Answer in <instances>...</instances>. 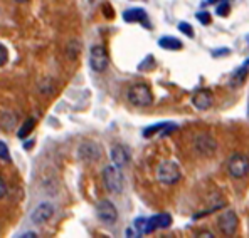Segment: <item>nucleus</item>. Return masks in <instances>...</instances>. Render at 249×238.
Here are the masks:
<instances>
[{
    "mask_svg": "<svg viewBox=\"0 0 249 238\" xmlns=\"http://www.w3.org/2000/svg\"><path fill=\"white\" fill-rule=\"evenodd\" d=\"M0 159L10 161V151H9V148H7V144L3 141H0Z\"/></svg>",
    "mask_w": 249,
    "mask_h": 238,
    "instance_id": "5701e85b",
    "label": "nucleus"
},
{
    "mask_svg": "<svg viewBox=\"0 0 249 238\" xmlns=\"http://www.w3.org/2000/svg\"><path fill=\"white\" fill-rule=\"evenodd\" d=\"M19 237H37V235H36V233H22Z\"/></svg>",
    "mask_w": 249,
    "mask_h": 238,
    "instance_id": "c85d7f7f",
    "label": "nucleus"
},
{
    "mask_svg": "<svg viewBox=\"0 0 249 238\" xmlns=\"http://www.w3.org/2000/svg\"><path fill=\"white\" fill-rule=\"evenodd\" d=\"M128 101L137 108H148L153 102V94L146 84H133L128 89Z\"/></svg>",
    "mask_w": 249,
    "mask_h": 238,
    "instance_id": "f257e3e1",
    "label": "nucleus"
},
{
    "mask_svg": "<svg viewBox=\"0 0 249 238\" xmlns=\"http://www.w3.org/2000/svg\"><path fill=\"white\" fill-rule=\"evenodd\" d=\"M109 156H111L113 164H115V166H118L120 170L130 163V151H128L123 144H115V146H113Z\"/></svg>",
    "mask_w": 249,
    "mask_h": 238,
    "instance_id": "f8f14e48",
    "label": "nucleus"
},
{
    "mask_svg": "<svg viewBox=\"0 0 249 238\" xmlns=\"http://www.w3.org/2000/svg\"><path fill=\"white\" fill-rule=\"evenodd\" d=\"M246 65H249V59H248V61H246Z\"/></svg>",
    "mask_w": 249,
    "mask_h": 238,
    "instance_id": "2f4dec72",
    "label": "nucleus"
},
{
    "mask_svg": "<svg viewBox=\"0 0 249 238\" xmlns=\"http://www.w3.org/2000/svg\"><path fill=\"white\" fill-rule=\"evenodd\" d=\"M5 195H7V185H5V181L0 178V200H2Z\"/></svg>",
    "mask_w": 249,
    "mask_h": 238,
    "instance_id": "a878e982",
    "label": "nucleus"
},
{
    "mask_svg": "<svg viewBox=\"0 0 249 238\" xmlns=\"http://www.w3.org/2000/svg\"><path fill=\"white\" fill-rule=\"evenodd\" d=\"M103 183L105 188L113 195H120L123 191V175L118 166L109 164L103 170Z\"/></svg>",
    "mask_w": 249,
    "mask_h": 238,
    "instance_id": "f03ea898",
    "label": "nucleus"
},
{
    "mask_svg": "<svg viewBox=\"0 0 249 238\" xmlns=\"http://www.w3.org/2000/svg\"><path fill=\"white\" fill-rule=\"evenodd\" d=\"M79 50H81V46H79V42H71L68 46V50H66V52H68V57L69 59H72L74 61L76 57H78V54H79Z\"/></svg>",
    "mask_w": 249,
    "mask_h": 238,
    "instance_id": "aec40b11",
    "label": "nucleus"
},
{
    "mask_svg": "<svg viewBox=\"0 0 249 238\" xmlns=\"http://www.w3.org/2000/svg\"><path fill=\"white\" fill-rule=\"evenodd\" d=\"M36 123H37V121H36L34 118H29V119L25 121V123L20 126V129H19V133H17V136H19L20 139H25V138L29 136V134L32 133V131H34Z\"/></svg>",
    "mask_w": 249,
    "mask_h": 238,
    "instance_id": "f3484780",
    "label": "nucleus"
},
{
    "mask_svg": "<svg viewBox=\"0 0 249 238\" xmlns=\"http://www.w3.org/2000/svg\"><path fill=\"white\" fill-rule=\"evenodd\" d=\"M109 64L108 52L103 46H93L89 50V65L94 72H105Z\"/></svg>",
    "mask_w": 249,
    "mask_h": 238,
    "instance_id": "39448f33",
    "label": "nucleus"
},
{
    "mask_svg": "<svg viewBox=\"0 0 249 238\" xmlns=\"http://www.w3.org/2000/svg\"><path fill=\"white\" fill-rule=\"evenodd\" d=\"M237 215H236V211H232V210H226L224 213L219 217V222H217V225H219V230L222 232V235H226V237H232L234 233H236V230H237Z\"/></svg>",
    "mask_w": 249,
    "mask_h": 238,
    "instance_id": "0eeeda50",
    "label": "nucleus"
},
{
    "mask_svg": "<svg viewBox=\"0 0 249 238\" xmlns=\"http://www.w3.org/2000/svg\"><path fill=\"white\" fill-rule=\"evenodd\" d=\"M78 153H79V158H81L83 161H86V163H94V161L100 159L101 148L96 144V143L86 141V143H83V144L79 146Z\"/></svg>",
    "mask_w": 249,
    "mask_h": 238,
    "instance_id": "6e6552de",
    "label": "nucleus"
},
{
    "mask_svg": "<svg viewBox=\"0 0 249 238\" xmlns=\"http://www.w3.org/2000/svg\"><path fill=\"white\" fill-rule=\"evenodd\" d=\"M196 17L199 19V22H200L202 25H209V24L212 22V17H211V14H209V12H199Z\"/></svg>",
    "mask_w": 249,
    "mask_h": 238,
    "instance_id": "b1692460",
    "label": "nucleus"
},
{
    "mask_svg": "<svg viewBox=\"0 0 249 238\" xmlns=\"http://www.w3.org/2000/svg\"><path fill=\"white\" fill-rule=\"evenodd\" d=\"M168 126V123H160V124H153V126L146 127V129H143V136L145 138H152L155 133H159V131H163L165 127Z\"/></svg>",
    "mask_w": 249,
    "mask_h": 238,
    "instance_id": "a211bd4d",
    "label": "nucleus"
},
{
    "mask_svg": "<svg viewBox=\"0 0 249 238\" xmlns=\"http://www.w3.org/2000/svg\"><path fill=\"white\" fill-rule=\"evenodd\" d=\"M96 217L105 225H113L118 220V211L109 200H101L96 205Z\"/></svg>",
    "mask_w": 249,
    "mask_h": 238,
    "instance_id": "423d86ee",
    "label": "nucleus"
},
{
    "mask_svg": "<svg viewBox=\"0 0 249 238\" xmlns=\"http://www.w3.org/2000/svg\"><path fill=\"white\" fill-rule=\"evenodd\" d=\"M170 225H172V217L168 213L155 215V217H152V218H146L143 235H146V233H152V232L160 230V228H168Z\"/></svg>",
    "mask_w": 249,
    "mask_h": 238,
    "instance_id": "1a4fd4ad",
    "label": "nucleus"
},
{
    "mask_svg": "<svg viewBox=\"0 0 249 238\" xmlns=\"http://www.w3.org/2000/svg\"><path fill=\"white\" fill-rule=\"evenodd\" d=\"M16 2H19V3H24V2H29V0H16Z\"/></svg>",
    "mask_w": 249,
    "mask_h": 238,
    "instance_id": "7c9ffc66",
    "label": "nucleus"
},
{
    "mask_svg": "<svg viewBox=\"0 0 249 238\" xmlns=\"http://www.w3.org/2000/svg\"><path fill=\"white\" fill-rule=\"evenodd\" d=\"M123 19L124 22H128V24H133V22H140V24H145L146 27H150L148 22V16H146V12L143 9H128L126 12L123 14Z\"/></svg>",
    "mask_w": 249,
    "mask_h": 238,
    "instance_id": "4468645a",
    "label": "nucleus"
},
{
    "mask_svg": "<svg viewBox=\"0 0 249 238\" xmlns=\"http://www.w3.org/2000/svg\"><path fill=\"white\" fill-rule=\"evenodd\" d=\"M197 237H209V238H212L214 235H212V233H209V232H202V233H199Z\"/></svg>",
    "mask_w": 249,
    "mask_h": 238,
    "instance_id": "cd10ccee",
    "label": "nucleus"
},
{
    "mask_svg": "<svg viewBox=\"0 0 249 238\" xmlns=\"http://www.w3.org/2000/svg\"><path fill=\"white\" fill-rule=\"evenodd\" d=\"M182 173L180 168H178L177 163L174 161H165L159 166L157 170V179H159L162 185H175V183L180 179Z\"/></svg>",
    "mask_w": 249,
    "mask_h": 238,
    "instance_id": "7ed1b4c3",
    "label": "nucleus"
},
{
    "mask_svg": "<svg viewBox=\"0 0 249 238\" xmlns=\"http://www.w3.org/2000/svg\"><path fill=\"white\" fill-rule=\"evenodd\" d=\"M54 215V206L51 203H41L39 206H36V210L32 211L31 220L36 225H42V223L49 222Z\"/></svg>",
    "mask_w": 249,
    "mask_h": 238,
    "instance_id": "9b49d317",
    "label": "nucleus"
},
{
    "mask_svg": "<svg viewBox=\"0 0 249 238\" xmlns=\"http://www.w3.org/2000/svg\"><path fill=\"white\" fill-rule=\"evenodd\" d=\"M196 149L200 155L211 156V155H214L215 149H217V143H215V139L212 136H209V134H199V136L196 138Z\"/></svg>",
    "mask_w": 249,
    "mask_h": 238,
    "instance_id": "9d476101",
    "label": "nucleus"
},
{
    "mask_svg": "<svg viewBox=\"0 0 249 238\" xmlns=\"http://www.w3.org/2000/svg\"><path fill=\"white\" fill-rule=\"evenodd\" d=\"M212 102H214V99H212V93L209 89H199L192 96V104L196 106L199 111H206V109H209L212 106Z\"/></svg>",
    "mask_w": 249,
    "mask_h": 238,
    "instance_id": "ddd939ff",
    "label": "nucleus"
},
{
    "mask_svg": "<svg viewBox=\"0 0 249 238\" xmlns=\"http://www.w3.org/2000/svg\"><path fill=\"white\" fill-rule=\"evenodd\" d=\"M159 46L165 50H180L184 47V44L175 37H162L159 40Z\"/></svg>",
    "mask_w": 249,
    "mask_h": 238,
    "instance_id": "dca6fc26",
    "label": "nucleus"
},
{
    "mask_svg": "<svg viewBox=\"0 0 249 238\" xmlns=\"http://www.w3.org/2000/svg\"><path fill=\"white\" fill-rule=\"evenodd\" d=\"M228 54H231V50L224 49V50H214V52H212V56L217 57V56H228Z\"/></svg>",
    "mask_w": 249,
    "mask_h": 238,
    "instance_id": "bb28decb",
    "label": "nucleus"
},
{
    "mask_svg": "<svg viewBox=\"0 0 249 238\" xmlns=\"http://www.w3.org/2000/svg\"><path fill=\"white\" fill-rule=\"evenodd\" d=\"M178 31L182 32V34H185L189 39H194V29L190 24H187V22H180L178 24Z\"/></svg>",
    "mask_w": 249,
    "mask_h": 238,
    "instance_id": "412c9836",
    "label": "nucleus"
},
{
    "mask_svg": "<svg viewBox=\"0 0 249 238\" xmlns=\"http://www.w3.org/2000/svg\"><path fill=\"white\" fill-rule=\"evenodd\" d=\"M248 74H249V65L244 64L243 67H239V69H237V71L232 74V78H231V86H232V87L241 86V84H243L244 80L248 79Z\"/></svg>",
    "mask_w": 249,
    "mask_h": 238,
    "instance_id": "2eb2a0df",
    "label": "nucleus"
},
{
    "mask_svg": "<svg viewBox=\"0 0 249 238\" xmlns=\"http://www.w3.org/2000/svg\"><path fill=\"white\" fill-rule=\"evenodd\" d=\"M209 3H212V5H214V3H219V2H222V0H207Z\"/></svg>",
    "mask_w": 249,
    "mask_h": 238,
    "instance_id": "c756f323",
    "label": "nucleus"
},
{
    "mask_svg": "<svg viewBox=\"0 0 249 238\" xmlns=\"http://www.w3.org/2000/svg\"><path fill=\"white\" fill-rule=\"evenodd\" d=\"M152 67H155V61H153V57H152V56H148V57L145 59L143 64L138 65V69H140V71H145V69H152Z\"/></svg>",
    "mask_w": 249,
    "mask_h": 238,
    "instance_id": "393cba45",
    "label": "nucleus"
},
{
    "mask_svg": "<svg viewBox=\"0 0 249 238\" xmlns=\"http://www.w3.org/2000/svg\"><path fill=\"white\" fill-rule=\"evenodd\" d=\"M7 61H9V50H7V47L3 44H0V67H3L7 64Z\"/></svg>",
    "mask_w": 249,
    "mask_h": 238,
    "instance_id": "4be33fe9",
    "label": "nucleus"
},
{
    "mask_svg": "<svg viewBox=\"0 0 249 238\" xmlns=\"http://www.w3.org/2000/svg\"><path fill=\"white\" fill-rule=\"evenodd\" d=\"M215 14L219 17H228L231 14V5H229V0H222V2L217 3V9H215Z\"/></svg>",
    "mask_w": 249,
    "mask_h": 238,
    "instance_id": "6ab92c4d",
    "label": "nucleus"
},
{
    "mask_svg": "<svg viewBox=\"0 0 249 238\" xmlns=\"http://www.w3.org/2000/svg\"><path fill=\"white\" fill-rule=\"evenodd\" d=\"M228 171L236 179L244 178L249 173V156L243 153H234L228 161Z\"/></svg>",
    "mask_w": 249,
    "mask_h": 238,
    "instance_id": "20e7f679",
    "label": "nucleus"
}]
</instances>
